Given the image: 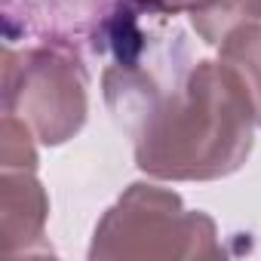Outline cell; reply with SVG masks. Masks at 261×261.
Wrapping results in <instances>:
<instances>
[{
	"label": "cell",
	"mask_w": 261,
	"mask_h": 261,
	"mask_svg": "<svg viewBox=\"0 0 261 261\" xmlns=\"http://www.w3.org/2000/svg\"><path fill=\"white\" fill-rule=\"evenodd\" d=\"M255 108L230 65L197 62L133 133L136 166L160 181L233 175L255 145Z\"/></svg>",
	"instance_id": "1"
},
{
	"label": "cell",
	"mask_w": 261,
	"mask_h": 261,
	"mask_svg": "<svg viewBox=\"0 0 261 261\" xmlns=\"http://www.w3.org/2000/svg\"><path fill=\"white\" fill-rule=\"evenodd\" d=\"M92 261L221 258L218 227L200 209H185L175 191L136 181L98 218Z\"/></svg>",
	"instance_id": "2"
},
{
	"label": "cell",
	"mask_w": 261,
	"mask_h": 261,
	"mask_svg": "<svg viewBox=\"0 0 261 261\" xmlns=\"http://www.w3.org/2000/svg\"><path fill=\"white\" fill-rule=\"evenodd\" d=\"M89 77L83 62L65 46H37L25 53L7 49L4 59V108L22 117L34 139L49 148L74 139L89 114Z\"/></svg>",
	"instance_id": "3"
},
{
	"label": "cell",
	"mask_w": 261,
	"mask_h": 261,
	"mask_svg": "<svg viewBox=\"0 0 261 261\" xmlns=\"http://www.w3.org/2000/svg\"><path fill=\"white\" fill-rule=\"evenodd\" d=\"M49 218V197L34 178V169H4L0 178V221H4V252L31 255L49 252L43 246V230Z\"/></svg>",
	"instance_id": "4"
},
{
	"label": "cell",
	"mask_w": 261,
	"mask_h": 261,
	"mask_svg": "<svg viewBox=\"0 0 261 261\" xmlns=\"http://www.w3.org/2000/svg\"><path fill=\"white\" fill-rule=\"evenodd\" d=\"M188 16L206 46H221L240 25L261 19V0H191Z\"/></svg>",
	"instance_id": "5"
},
{
	"label": "cell",
	"mask_w": 261,
	"mask_h": 261,
	"mask_svg": "<svg viewBox=\"0 0 261 261\" xmlns=\"http://www.w3.org/2000/svg\"><path fill=\"white\" fill-rule=\"evenodd\" d=\"M221 49V62L230 65L237 71V77L243 80L252 108H255V123L261 126V22H249L240 25L233 34L224 37Z\"/></svg>",
	"instance_id": "6"
},
{
	"label": "cell",
	"mask_w": 261,
	"mask_h": 261,
	"mask_svg": "<svg viewBox=\"0 0 261 261\" xmlns=\"http://www.w3.org/2000/svg\"><path fill=\"white\" fill-rule=\"evenodd\" d=\"M34 129L16 117V114H4L0 123V163L4 169H37V148H34Z\"/></svg>",
	"instance_id": "7"
},
{
	"label": "cell",
	"mask_w": 261,
	"mask_h": 261,
	"mask_svg": "<svg viewBox=\"0 0 261 261\" xmlns=\"http://www.w3.org/2000/svg\"><path fill=\"white\" fill-rule=\"evenodd\" d=\"M133 4L151 16H178V13H188L191 0H133Z\"/></svg>",
	"instance_id": "8"
}]
</instances>
